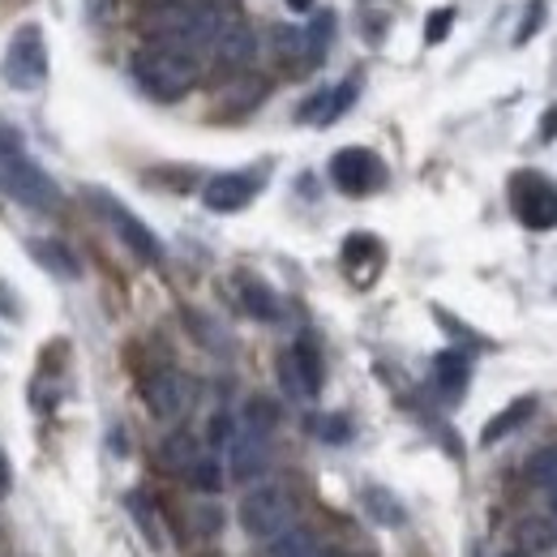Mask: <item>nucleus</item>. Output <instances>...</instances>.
Segmentation results:
<instances>
[{
  "mask_svg": "<svg viewBox=\"0 0 557 557\" xmlns=\"http://www.w3.org/2000/svg\"><path fill=\"white\" fill-rule=\"evenodd\" d=\"M528 13H532V17H528V26L519 30V39H532V30H536V26H541V17H545V0H532V9H528Z\"/></svg>",
  "mask_w": 557,
  "mask_h": 557,
  "instance_id": "nucleus-33",
  "label": "nucleus"
},
{
  "mask_svg": "<svg viewBox=\"0 0 557 557\" xmlns=\"http://www.w3.org/2000/svg\"><path fill=\"white\" fill-rule=\"evenodd\" d=\"M253 194H258V176H249V172H223V176L207 181L202 202H207L210 210H219V214H232V210L249 207Z\"/></svg>",
  "mask_w": 557,
  "mask_h": 557,
  "instance_id": "nucleus-12",
  "label": "nucleus"
},
{
  "mask_svg": "<svg viewBox=\"0 0 557 557\" xmlns=\"http://www.w3.org/2000/svg\"><path fill=\"white\" fill-rule=\"evenodd\" d=\"M506 557H528V554H506Z\"/></svg>",
  "mask_w": 557,
  "mask_h": 557,
  "instance_id": "nucleus-38",
  "label": "nucleus"
},
{
  "mask_svg": "<svg viewBox=\"0 0 557 557\" xmlns=\"http://www.w3.org/2000/svg\"><path fill=\"white\" fill-rule=\"evenodd\" d=\"M129 73H134V82H138L150 99L172 103V99H181V95L194 90V82H198L202 65H198V57L185 52V48L150 44V48H138V52H134Z\"/></svg>",
  "mask_w": 557,
  "mask_h": 557,
  "instance_id": "nucleus-2",
  "label": "nucleus"
},
{
  "mask_svg": "<svg viewBox=\"0 0 557 557\" xmlns=\"http://www.w3.org/2000/svg\"><path fill=\"white\" fill-rule=\"evenodd\" d=\"M351 99H356V77H351V82H344V86H331V90L313 95V99L300 108V121H313V125H331V121H339V116L348 112Z\"/></svg>",
  "mask_w": 557,
  "mask_h": 557,
  "instance_id": "nucleus-17",
  "label": "nucleus"
},
{
  "mask_svg": "<svg viewBox=\"0 0 557 557\" xmlns=\"http://www.w3.org/2000/svg\"><path fill=\"white\" fill-rule=\"evenodd\" d=\"M331 181H335L344 194L360 198V194H369V189L382 185V163H377L373 150L348 146V150H339V154L331 159Z\"/></svg>",
  "mask_w": 557,
  "mask_h": 557,
  "instance_id": "nucleus-10",
  "label": "nucleus"
},
{
  "mask_svg": "<svg viewBox=\"0 0 557 557\" xmlns=\"http://www.w3.org/2000/svg\"><path fill=\"white\" fill-rule=\"evenodd\" d=\"M510 207L532 232H549L557 227V185L541 172H519L510 181Z\"/></svg>",
  "mask_w": 557,
  "mask_h": 557,
  "instance_id": "nucleus-5",
  "label": "nucleus"
},
{
  "mask_svg": "<svg viewBox=\"0 0 557 557\" xmlns=\"http://www.w3.org/2000/svg\"><path fill=\"white\" fill-rule=\"evenodd\" d=\"M541 134H545V138H554V134H557V112H549V125H545Z\"/></svg>",
  "mask_w": 557,
  "mask_h": 557,
  "instance_id": "nucleus-35",
  "label": "nucleus"
},
{
  "mask_svg": "<svg viewBox=\"0 0 557 557\" xmlns=\"http://www.w3.org/2000/svg\"><path fill=\"white\" fill-rule=\"evenodd\" d=\"M198 459H202V442L194 433H185V429H176V433H168L159 442V468L172 472V476H185Z\"/></svg>",
  "mask_w": 557,
  "mask_h": 557,
  "instance_id": "nucleus-16",
  "label": "nucleus"
},
{
  "mask_svg": "<svg viewBox=\"0 0 557 557\" xmlns=\"http://www.w3.org/2000/svg\"><path fill=\"white\" fill-rule=\"evenodd\" d=\"M0 189H9L17 202H26V207H35V210H52L61 202L57 185H52L30 159H22V154H13V159L0 163Z\"/></svg>",
  "mask_w": 557,
  "mask_h": 557,
  "instance_id": "nucleus-7",
  "label": "nucleus"
},
{
  "mask_svg": "<svg viewBox=\"0 0 557 557\" xmlns=\"http://www.w3.org/2000/svg\"><path fill=\"white\" fill-rule=\"evenodd\" d=\"M141 399L154 420H181L194 404V382L181 369H154L141 382Z\"/></svg>",
  "mask_w": 557,
  "mask_h": 557,
  "instance_id": "nucleus-6",
  "label": "nucleus"
},
{
  "mask_svg": "<svg viewBox=\"0 0 557 557\" xmlns=\"http://www.w3.org/2000/svg\"><path fill=\"white\" fill-rule=\"evenodd\" d=\"M232 437H236V417L219 412V417L210 420V442H214V446H227Z\"/></svg>",
  "mask_w": 557,
  "mask_h": 557,
  "instance_id": "nucleus-30",
  "label": "nucleus"
},
{
  "mask_svg": "<svg viewBox=\"0 0 557 557\" xmlns=\"http://www.w3.org/2000/svg\"><path fill=\"white\" fill-rule=\"evenodd\" d=\"M185 481L198 488V493H219V488H223V463L210 459V455H202V459L185 472Z\"/></svg>",
  "mask_w": 557,
  "mask_h": 557,
  "instance_id": "nucleus-26",
  "label": "nucleus"
},
{
  "mask_svg": "<svg viewBox=\"0 0 557 557\" xmlns=\"http://www.w3.org/2000/svg\"><path fill=\"white\" fill-rule=\"evenodd\" d=\"M450 22H455V13H450V9H437V13L429 17V26H424V44H442V39L450 35Z\"/></svg>",
  "mask_w": 557,
  "mask_h": 557,
  "instance_id": "nucleus-29",
  "label": "nucleus"
},
{
  "mask_svg": "<svg viewBox=\"0 0 557 557\" xmlns=\"http://www.w3.org/2000/svg\"><path fill=\"white\" fill-rule=\"evenodd\" d=\"M13 154H22V129H13L0 116V159H13Z\"/></svg>",
  "mask_w": 557,
  "mask_h": 557,
  "instance_id": "nucleus-31",
  "label": "nucleus"
},
{
  "mask_svg": "<svg viewBox=\"0 0 557 557\" xmlns=\"http://www.w3.org/2000/svg\"><path fill=\"white\" fill-rule=\"evenodd\" d=\"M30 253H35V258H39L48 271H57L61 278H77V275H82V271H77V258H73V253L65 249V245H61V240H35V245H30Z\"/></svg>",
  "mask_w": 557,
  "mask_h": 557,
  "instance_id": "nucleus-23",
  "label": "nucleus"
},
{
  "mask_svg": "<svg viewBox=\"0 0 557 557\" xmlns=\"http://www.w3.org/2000/svg\"><path fill=\"white\" fill-rule=\"evenodd\" d=\"M322 437H326V442H348V420H339V417L322 420Z\"/></svg>",
  "mask_w": 557,
  "mask_h": 557,
  "instance_id": "nucleus-32",
  "label": "nucleus"
},
{
  "mask_svg": "<svg viewBox=\"0 0 557 557\" xmlns=\"http://www.w3.org/2000/svg\"><path fill=\"white\" fill-rule=\"evenodd\" d=\"M125 502H129V515H134V523L141 528L146 545H150V549H163V545H168V532H163V519H159V510H154V506H150L141 493H129Z\"/></svg>",
  "mask_w": 557,
  "mask_h": 557,
  "instance_id": "nucleus-21",
  "label": "nucleus"
},
{
  "mask_svg": "<svg viewBox=\"0 0 557 557\" xmlns=\"http://www.w3.org/2000/svg\"><path fill=\"white\" fill-rule=\"evenodd\" d=\"M146 30L154 35V44H168V48H185L198 57V48H210L223 30V17L219 9L207 0H168V4H154L150 17H146Z\"/></svg>",
  "mask_w": 557,
  "mask_h": 557,
  "instance_id": "nucleus-1",
  "label": "nucleus"
},
{
  "mask_svg": "<svg viewBox=\"0 0 557 557\" xmlns=\"http://www.w3.org/2000/svg\"><path fill=\"white\" fill-rule=\"evenodd\" d=\"M275 57L283 65H292V70H300V65H318L322 61V52L309 44V30H300V26H275Z\"/></svg>",
  "mask_w": 557,
  "mask_h": 557,
  "instance_id": "nucleus-18",
  "label": "nucleus"
},
{
  "mask_svg": "<svg viewBox=\"0 0 557 557\" xmlns=\"http://www.w3.org/2000/svg\"><path fill=\"white\" fill-rule=\"evenodd\" d=\"M278 424V408L271 404V399H249L245 404V412H240V429H253V433H271Z\"/></svg>",
  "mask_w": 557,
  "mask_h": 557,
  "instance_id": "nucleus-25",
  "label": "nucleus"
},
{
  "mask_svg": "<svg viewBox=\"0 0 557 557\" xmlns=\"http://www.w3.org/2000/svg\"><path fill=\"white\" fill-rule=\"evenodd\" d=\"M468 377H472L468 351H459V348L437 351V360H433V382H437V391H442L446 399H459V395L468 391Z\"/></svg>",
  "mask_w": 557,
  "mask_h": 557,
  "instance_id": "nucleus-15",
  "label": "nucleus"
},
{
  "mask_svg": "<svg viewBox=\"0 0 557 557\" xmlns=\"http://www.w3.org/2000/svg\"><path fill=\"white\" fill-rule=\"evenodd\" d=\"M528 481L541 488L557 485V446H545V450H536L528 459Z\"/></svg>",
  "mask_w": 557,
  "mask_h": 557,
  "instance_id": "nucleus-28",
  "label": "nucleus"
},
{
  "mask_svg": "<svg viewBox=\"0 0 557 557\" xmlns=\"http://www.w3.org/2000/svg\"><path fill=\"white\" fill-rule=\"evenodd\" d=\"M532 412H536V399H515L506 412H497V417L485 424V433H481V442L485 446H493V442H502L506 433H515L523 420H532Z\"/></svg>",
  "mask_w": 557,
  "mask_h": 557,
  "instance_id": "nucleus-20",
  "label": "nucleus"
},
{
  "mask_svg": "<svg viewBox=\"0 0 557 557\" xmlns=\"http://www.w3.org/2000/svg\"><path fill=\"white\" fill-rule=\"evenodd\" d=\"M296 523V497L283 485H258L245 493L240 502V528L253 541H275L278 532H287Z\"/></svg>",
  "mask_w": 557,
  "mask_h": 557,
  "instance_id": "nucleus-3",
  "label": "nucleus"
},
{
  "mask_svg": "<svg viewBox=\"0 0 557 557\" xmlns=\"http://www.w3.org/2000/svg\"><path fill=\"white\" fill-rule=\"evenodd\" d=\"M287 4H292V9H296V13H305V9H309V4H313V0H287Z\"/></svg>",
  "mask_w": 557,
  "mask_h": 557,
  "instance_id": "nucleus-36",
  "label": "nucleus"
},
{
  "mask_svg": "<svg viewBox=\"0 0 557 557\" xmlns=\"http://www.w3.org/2000/svg\"><path fill=\"white\" fill-rule=\"evenodd\" d=\"M214 48V61H219V70H249L253 65V57H258V35L249 30V26H223L219 30V39L210 44Z\"/></svg>",
  "mask_w": 557,
  "mask_h": 557,
  "instance_id": "nucleus-14",
  "label": "nucleus"
},
{
  "mask_svg": "<svg viewBox=\"0 0 557 557\" xmlns=\"http://www.w3.org/2000/svg\"><path fill=\"white\" fill-rule=\"evenodd\" d=\"M510 541H515V554H528V557H545L557 549V519L554 515H519L515 528H510Z\"/></svg>",
  "mask_w": 557,
  "mask_h": 557,
  "instance_id": "nucleus-13",
  "label": "nucleus"
},
{
  "mask_svg": "<svg viewBox=\"0 0 557 557\" xmlns=\"http://www.w3.org/2000/svg\"><path fill=\"white\" fill-rule=\"evenodd\" d=\"M267 557H331V554H326V545H322L318 532L292 523L287 532H278L275 541H267Z\"/></svg>",
  "mask_w": 557,
  "mask_h": 557,
  "instance_id": "nucleus-19",
  "label": "nucleus"
},
{
  "mask_svg": "<svg viewBox=\"0 0 557 557\" xmlns=\"http://www.w3.org/2000/svg\"><path fill=\"white\" fill-rule=\"evenodd\" d=\"M364 510H369L382 528H399V523H404V510H399L395 493H386V488H364Z\"/></svg>",
  "mask_w": 557,
  "mask_h": 557,
  "instance_id": "nucleus-24",
  "label": "nucleus"
},
{
  "mask_svg": "<svg viewBox=\"0 0 557 557\" xmlns=\"http://www.w3.org/2000/svg\"><path fill=\"white\" fill-rule=\"evenodd\" d=\"M278 386L296 404L318 399V391H322V360H318V351L309 348V344H296V348L283 351L278 356Z\"/></svg>",
  "mask_w": 557,
  "mask_h": 557,
  "instance_id": "nucleus-8",
  "label": "nucleus"
},
{
  "mask_svg": "<svg viewBox=\"0 0 557 557\" xmlns=\"http://www.w3.org/2000/svg\"><path fill=\"white\" fill-rule=\"evenodd\" d=\"M0 73H4V82L13 90H39L48 82V48H44V30L39 26H22L9 39Z\"/></svg>",
  "mask_w": 557,
  "mask_h": 557,
  "instance_id": "nucleus-4",
  "label": "nucleus"
},
{
  "mask_svg": "<svg viewBox=\"0 0 557 557\" xmlns=\"http://www.w3.org/2000/svg\"><path fill=\"white\" fill-rule=\"evenodd\" d=\"M185 519H189V532H194V536H202V541L214 536V532H223V510H219V506H207V502L189 506V515H185Z\"/></svg>",
  "mask_w": 557,
  "mask_h": 557,
  "instance_id": "nucleus-27",
  "label": "nucleus"
},
{
  "mask_svg": "<svg viewBox=\"0 0 557 557\" xmlns=\"http://www.w3.org/2000/svg\"><path fill=\"white\" fill-rule=\"evenodd\" d=\"M95 198V207L108 214V223L116 227V236L125 240V249L134 253V258H141V262H163V245H159V236L141 223L134 210H125L121 202H112L108 194H90Z\"/></svg>",
  "mask_w": 557,
  "mask_h": 557,
  "instance_id": "nucleus-9",
  "label": "nucleus"
},
{
  "mask_svg": "<svg viewBox=\"0 0 557 557\" xmlns=\"http://www.w3.org/2000/svg\"><path fill=\"white\" fill-rule=\"evenodd\" d=\"M240 300H245V309H249L253 318H262V322H275L278 318L275 292H271L267 283H258V278H240Z\"/></svg>",
  "mask_w": 557,
  "mask_h": 557,
  "instance_id": "nucleus-22",
  "label": "nucleus"
},
{
  "mask_svg": "<svg viewBox=\"0 0 557 557\" xmlns=\"http://www.w3.org/2000/svg\"><path fill=\"white\" fill-rule=\"evenodd\" d=\"M549 502H554V519H557V485H549Z\"/></svg>",
  "mask_w": 557,
  "mask_h": 557,
  "instance_id": "nucleus-37",
  "label": "nucleus"
},
{
  "mask_svg": "<svg viewBox=\"0 0 557 557\" xmlns=\"http://www.w3.org/2000/svg\"><path fill=\"white\" fill-rule=\"evenodd\" d=\"M9 488H13V468H9V455L0 450V497H9Z\"/></svg>",
  "mask_w": 557,
  "mask_h": 557,
  "instance_id": "nucleus-34",
  "label": "nucleus"
},
{
  "mask_svg": "<svg viewBox=\"0 0 557 557\" xmlns=\"http://www.w3.org/2000/svg\"><path fill=\"white\" fill-rule=\"evenodd\" d=\"M267 468H271V433L240 429V420H236V437L227 442V476L232 481H258Z\"/></svg>",
  "mask_w": 557,
  "mask_h": 557,
  "instance_id": "nucleus-11",
  "label": "nucleus"
}]
</instances>
